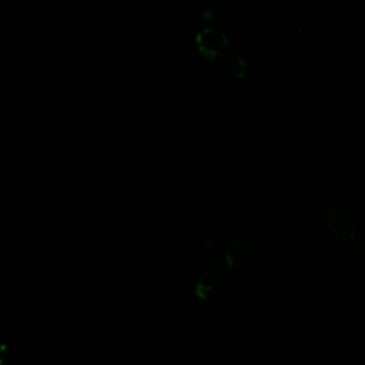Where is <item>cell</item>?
I'll use <instances>...</instances> for the list:
<instances>
[{
  "mask_svg": "<svg viewBox=\"0 0 365 365\" xmlns=\"http://www.w3.org/2000/svg\"><path fill=\"white\" fill-rule=\"evenodd\" d=\"M218 14H220V10H218V6L214 0H205L200 6L198 17L204 23H212L218 17Z\"/></svg>",
  "mask_w": 365,
  "mask_h": 365,
  "instance_id": "8992f818",
  "label": "cell"
},
{
  "mask_svg": "<svg viewBox=\"0 0 365 365\" xmlns=\"http://www.w3.org/2000/svg\"><path fill=\"white\" fill-rule=\"evenodd\" d=\"M200 54L208 60H220L228 51V37L217 27H205L195 36Z\"/></svg>",
  "mask_w": 365,
  "mask_h": 365,
  "instance_id": "3957f363",
  "label": "cell"
},
{
  "mask_svg": "<svg viewBox=\"0 0 365 365\" xmlns=\"http://www.w3.org/2000/svg\"><path fill=\"white\" fill-rule=\"evenodd\" d=\"M222 68L225 73L234 78V80H244L248 74V64L247 61L237 53H230L227 51L221 58H220Z\"/></svg>",
  "mask_w": 365,
  "mask_h": 365,
  "instance_id": "5b68a950",
  "label": "cell"
},
{
  "mask_svg": "<svg viewBox=\"0 0 365 365\" xmlns=\"http://www.w3.org/2000/svg\"><path fill=\"white\" fill-rule=\"evenodd\" d=\"M20 362L17 354L7 342L0 341V365H17Z\"/></svg>",
  "mask_w": 365,
  "mask_h": 365,
  "instance_id": "52a82bcc",
  "label": "cell"
},
{
  "mask_svg": "<svg viewBox=\"0 0 365 365\" xmlns=\"http://www.w3.org/2000/svg\"><path fill=\"white\" fill-rule=\"evenodd\" d=\"M322 224L328 235L342 244L356 238V222L354 217L341 207H331L322 217Z\"/></svg>",
  "mask_w": 365,
  "mask_h": 365,
  "instance_id": "6da1fadb",
  "label": "cell"
},
{
  "mask_svg": "<svg viewBox=\"0 0 365 365\" xmlns=\"http://www.w3.org/2000/svg\"><path fill=\"white\" fill-rule=\"evenodd\" d=\"M251 257V244L244 238H231L224 251V262L230 269L241 268Z\"/></svg>",
  "mask_w": 365,
  "mask_h": 365,
  "instance_id": "277c9868",
  "label": "cell"
},
{
  "mask_svg": "<svg viewBox=\"0 0 365 365\" xmlns=\"http://www.w3.org/2000/svg\"><path fill=\"white\" fill-rule=\"evenodd\" d=\"M231 269L224 264L220 262H208V265L202 269V272L197 278L195 284V294L201 299H208L212 297L217 289H220L222 285H225L230 279Z\"/></svg>",
  "mask_w": 365,
  "mask_h": 365,
  "instance_id": "7a4b0ae2",
  "label": "cell"
}]
</instances>
